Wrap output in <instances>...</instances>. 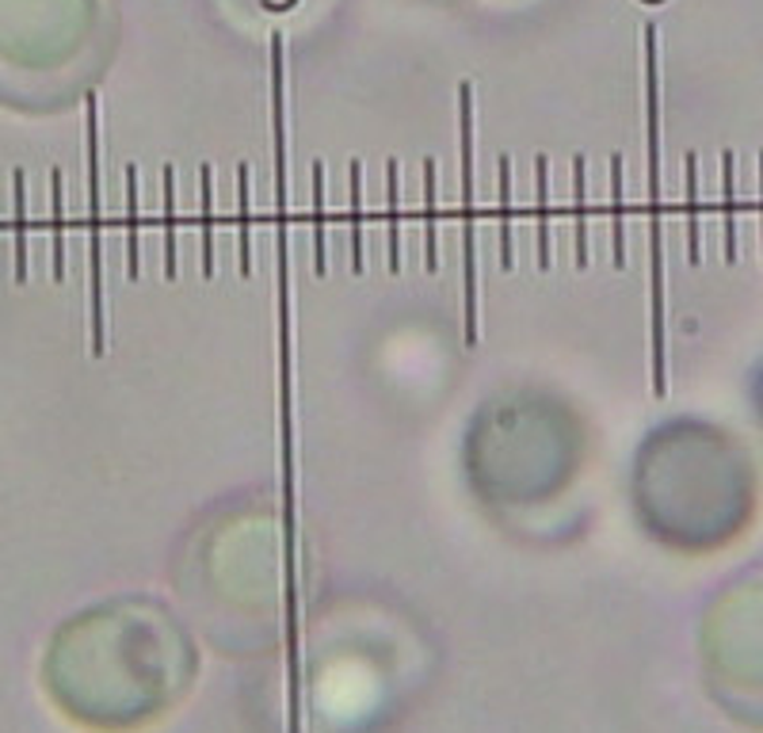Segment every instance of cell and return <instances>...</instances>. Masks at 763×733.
Instances as JSON below:
<instances>
[{
  "label": "cell",
  "mask_w": 763,
  "mask_h": 733,
  "mask_svg": "<svg viewBox=\"0 0 763 733\" xmlns=\"http://www.w3.org/2000/svg\"><path fill=\"white\" fill-rule=\"evenodd\" d=\"M500 264L512 268V157H500Z\"/></svg>",
  "instance_id": "9c48e42d"
},
{
  "label": "cell",
  "mask_w": 763,
  "mask_h": 733,
  "mask_svg": "<svg viewBox=\"0 0 763 733\" xmlns=\"http://www.w3.org/2000/svg\"><path fill=\"white\" fill-rule=\"evenodd\" d=\"M695 176H699V157L688 153V257L703 260V241H699V191H695Z\"/></svg>",
  "instance_id": "2e32d148"
},
{
  "label": "cell",
  "mask_w": 763,
  "mask_h": 733,
  "mask_svg": "<svg viewBox=\"0 0 763 733\" xmlns=\"http://www.w3.org/2000/svg\"><path fill=\"white\" fill-rule=\"evenodd\" d=\"M573 214H576V268H588V211H584V157H573Z\"/></svg>",
  "instance_id": "8fae6325"
},
{
  "label": "cell",
  "mask_w": 763,
  "mask_h": 733,
  "mask_svg": "<svg viewBox=\"0 0 763 733\" xmlns=\"http://www.w3.org/2000/svg\"><path fill=\"white\" fill-rule=\"evenodd\" d=\"M211 165L203 168V272L214 275V196H211Z\"/></svg>",
  "instance_id": "ac0fdd59"
},
{
  "label": "cell",
  "mask_w": 763,
  "mask_h": 733,
  "mask_svg": "<svg viewBox=\"0 0 763 733\" xmlns=\"http://www.w3.org/2000/svg\"><path fill=\"white\" fill-rule=\"evenodd\" d=\"M462 119V306H466V348L477 344V237H474V92L458 88Z\"/></svg>",
  "instance_id": "3957f363"
},
{
  "label": "cell",
  "mask_w": 763,
  "mask_h": 733,
  "mask_svg": "<svg viewBox=\"0 0 763 733\" xmlns=\"http://www.w3.org/2000/svg\"><path fill=\"white\" fill-rule=\"evenodd\" d=\"M53 203V283H65V206H61V173H50Z\"/></svg>",
  "instance_id": "7c38bea8"
},
{
  "label": "cell",
  "mask_w": 763,
  "mask_h": 733,
  "mask_svg": "<svg viewBox=\"0 0 763 733\" xmlns=\"http://www.w3.org/2000/svg\"><path fill=\"white\" fill-rule=\"evenodd\" d=\"M15 180V283H27V180L23 173Z\"/></svg>",
  "instance_id": "30bf717a"
},
{
  "label": "cell",
  "mask_w": 763,
  "mask_h": 733,
  "mask_svg": "<svg viewBox=\"0 0 763 733\" xmlns=\"http://www.w3.org/2000/svg\"><path fill=\"white\" fill-rule=\"evenodd\" d=\"M385 184H390V272H401V168L397 161H385Z\"/></svg>",
  "instance_id": "ba28073f"
},
{
  "label": "cell",
  "mask_w": 763,
  "mask_h": 733,
  "mask_svg": "<svg viewBox=\"0 0 763 733\" xmlns=\"http://www.w3.org/2000/svg\"><path fill=\"white\" fill-rule=\"evenodd\" d=\"M172 168H165V275L176 280V214H172Z\"/></svg>",
  "instance_id": "d6986e66"
},
{
  "label": "cell",
  "mask_w": 763,
  "mask_h": 733,
  "mask_svg": "<svg viewBox=\"0 0 763 733\" xmlns=\"http://www.w3.org/2000/svg\"><path fill=\"white\" fill-rule=\"evenodd\" d=\"M237 191H241V222H237V229H241V275H252V222H249V165H241L237 168Z\"/></svg>",
  "instance_id": "9a60e30c"
},
{
  "label": "cell",
  "mask_w": 763,
  "mask_h": 733,
  "mask_svg": "<svg viewBox=\"0 0 763 733\" xmlns=\"http://www.w3.org/2000/svg\"><path fill=\"white\" fill-rule=\"evenodd\" d=\"M424 264L428 272L439 268V241H436V161H424Z\"/></svg>",
  "instance_id": "8992f818"
},
{
  "label": "cell",
  "mask_w": 763,
  "mask_h": 733,
  "mask_svg": "<svg viewBox=\"0 0 763 733\" xmlns=\"http://www.w3.org/2000/svg\"><path fill=\"white\" fill-rule=\"evenodd\" d=\"M313 268L325 275L329 268V241H325V165H313Z\"/></svg>",
  "instance_id": "5b68a950"
},
{
  "label": "cell",
  "mask_w": 763,
  "mask_h": 733,
  "mask_svg": "<svg viewBox=\"0 0 763 733\" xmlns=\"http://www.w3.org/2000/svg\"><path fill=\"white\" fill-rule=\"evenodd\" d=\"M645 96H649V199H653V390H668L665 375V257H660V134H657V31L645 27Z\"/></svg>",
  "instance_id": "6da1fadb"
},
{
  "label": "cell",
  "mask_w": 763,
  "mask_h": 733,
  "mask_svg": "<svg viewBox=\"0 0 763 733\" xmlns=\"http://www.w3.org/2000/svg\"><path fill=\"white\" fill-rule=\"evenodd\" d=\"M550 161L538 157V264L550 268V191H546Z\"/></svg>",
  "instance_id": "5bb4252c"
},
{
  "label": "cell",
  "mask_w": 763,
  "mask_h": 733,
  "mask_svg": "<svg viewBox=\"0 0 763 733\" xmlns=\"http://www.w3.org/2000/svg\"><path fill=\"white\" fill-rule=\"evenodd\" d=\"M142 268V241H138V168L127 165V275L138 280Z\"/></svg>",
  "instance_id": "52a82bcc"
},
{
  "label": "cell",
  "mask_w": 763,
  "mask_h": 733,
  "mask_svg": "<svg viewBox=\"0 0 763 733\" xmlns=\"http://www.w3.org/2000/svg\"><path fill=\"white\" fill-rule=\"evenodd\" d=\"M99 99L84 96V153H88V336L92 356L107 352V306H104V237H99Z\"/></svg>",
  "instance_id": "7a4b0ae2"
},
{
  "label": "cell",
  "mask_w": 763,
  "mask_h": 733,
  "mask_svg": "<svg viewBox=\"0 0 763 733\" xmlns=\"http://www.w3.org/2000/svg\"><path fill=\"white\" fill-rule=\"evenodd\" d=\"M611 252L615 268H627V206H622V157H611Z\"/></svg>",
  "instance_id": "277c9868"
},
{
  "label": "cell",
  "mask_w": 763,
  "mask_h": 733,
  "mask_svg": "<svg viewBox=\"0 0 763 733\" xmlns=\"http://www.w3.org/2000/svg\"><path fill=\"white\" fill-rule=\"evenodd\" d=\"M760 229H763V153H760Z\"/></svg>",
  "instance_id": "ffe728a7"
},
{
  "label": "cell",
  "mask_w": 763,
  "mask_h": 733,
  "mask_svg": "<svg viewBox=\"0 0 763 733\" xmlns=\"http://www.w3.org/2000/svg\"><path fill=\"white\" fill-rule=\"evenodd\" d=\"M734 153H722V188H726V260H737V188H734Z\"/></svg>",
  "instance_id": "4fadbf2b"
},
{
  "label": "cell",
  "mask_w": 763,
  "mask_h": 733,
  "mask_svg": "<svg viewBox=\"0 0 763 733\" xmlns=\"http://www.w3.org/2000/svg\"><path fill=\"white\" fill-rule=\"evenodd\" d=\"M359 176H363V165H351V268L363 272V222H359V206H363V196H359Z\"/></svg>",
  "instance_id": "e0dca14e"
}]
</instances>
